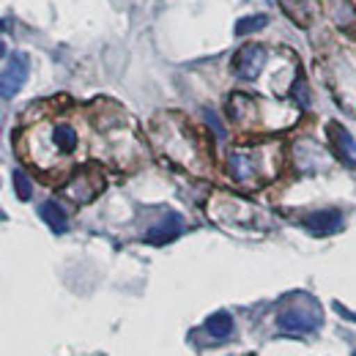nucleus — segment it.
I'll list each match as a JSON object with an SVG mask.
<instances>
[{
    "label": "nucleus",
    "mask_w": 356,
    "mask_h": 356,
    "mask_svg": "<svg viewBox=\"0 0 356 356\" xmlns=\"http://www.w3.org/2000/svg\"><path fill=\"white\" fill-rule=\"evenodd\" d=\"M280 168V151L274 145H241L227 156V173L236 184H264Z\"/></svg>",
    "instance_id": "nucleus-1"
},
{
    "label": "nucleus",
    "mask_w": 356,
    "mask_h": 356,
    "mask_svg": "<svg viewBox=\"0 0 356 356\" xmlns=\"http://www.w3.org/2000/svg\"><path fill=\"white\" fill-rule=\"evenodd\" d=\"M25 80H28V55L25 52L8 55L6 66H3V77H0V93H3V99L6 102L14 99L19 93V88L25 86Z\"/></svg>",
    "instance_id": "nucleus-2"
},
{
    "label": "nucleus",
    "mask_w": 356,
    "mask_h": 356,
    "mask_svg": "<svg viewBox=\"0 0 356 356\" xmlns=\"http://www.w3.org/2000/svg\"><path fill=\"white\" fill-rule=\"evenodd\" d=\"M102 186H104V178L99 176L96 170H83V173H77V176L66 184V189H63V192H66V197H69V200H74V203L86 206V203H90V200L102 192Z\"/></svg>",
    "instance_id": "nucleus-3"
},
{
    "label": "nucleus",
    "mask_w": 356,
    "mask_h": 356,
    "mask_svg": "<svg viewBox=\"0 0 356 356\" xmlns=\"http://www.w3.org/2000/svg\"><path fill=\"white\" fill-rule=\"evenodd\" d=\"M264 66H266V49L258 44L241 47L233 58V72L241 80H255L264 72Z\"/></svg>",
    "instance_id": "nucleus-4"
},
{
    "label": "nucleus",
    "mask_w": 356,
    "mask_h": 356,
    "mask_svg": "<svg viewBox=\"0 0 356 356\" xmlns=\"http://www.w3.org/2000/svg\"><path fill=\"white\" fill-rule=\"evenodd\" d=\"M321 323V312L318 310H299V307H285V310L277 315V326L288 334H307V332H315Z\"/></svg>",
    "instance_id": "nucleus-5"
},
{
    "label": "nucleus",
    "mask_w": 356,
    "mask_h": 356,
    "mask_svg": "<svg viewBox=\"0 0 356 356\" xmlns=\"http://www.w3.org/2000/svg\"><path fill=\"white\" fill-rule=\"evenodd\" d=\"M305 227L312 236H332L343 230V214L337 209H326V211H312L305 217Z\"/></svg>",
    "instance_id": "nucleus-6"
},
{
    "label": "nucleus",
    "mask_w": 356,
    "mask_h": 356,
    "mask_svg": "<svg viewBox=\"0 0 356 356\" xmlns=\"http://www.w3.org/2000/svg\"><path fill=\"white\" fill-rule=\"evenodd\" d=\"M329 140L334 145V154L340 156L343 165L356 168V140L351 137L348 129H343L340 124H329Z\"/></svg>",
    "instance_id": "nucleus-7"
},
{
    "label": "nucleus",
    "mask_w": 356,
    "mask_h": 356,
    "mask_svg": "<svg viewBox=\"0 0 356 356\" xmlns=\"http://www.w3.org/2000/svg\"><path fill=\"white\" fill-rule=\"evenodd\" d=\"M181 230H184V220H181V214L170 211L168 217H162L159 222L145 233V241H151V244H168V241H173V238L181 236Z\"/></svg>",
    "instance_id": "nucleus-8"
},
{
    "label": "nucleus",
    "mask_w": 356,
    "mask_h": 356,
    "mask_svg": "<svg viewBox=\"0 0 356 356\" xmlns=\"http://www.w3.org/2000/svg\"><path fill=\"white\" fill-rule=\"evenodd\" d=\"M39 214H42V220L49 225V230H52V233H66V227H69V220H66V211L60 209V203H55V200H47V203H42Z\"/></svg>",
    "instance_id": "nucleus-9"
},
{
    "label": "nucleus",
    "mask_w": 356,
    "mask_h": 356,
    "mask_svg": "<svg viewBox=\"0 0 356 356\" xmlns=\"http://www.w3.org/2000/svg\"><path fill=\"white\" fill-rule=\"evenodd\" d=\"M52 145H55L60 154H72V151L77 148V132H74V127H69V124L52 127Z\"/></svg>",
    "instance_id": "nucleus-10"
},
{
    "label": "nucleus",
    "mask_w": 356,
    "mask_h": 356,
    "mask_svg": "<svg viewBox=\"0 0 356 356\" xmlns=\"http://www.w3.org/2000/svg\"><path fill=\"white\" fill-rule=\"evenodd\" d=\"M206 332L211 334V337H217V340H225V337H230V332H233V318H230V312H214L209 321H206Z\"/></svg>",
    "instance_id": "nucleus-11"
},
{
    "label": "nucleus",
    "mask_w": 356,
    "mask_h": 356,
    "mask_svg": "<svg viewBox=\"0 0 356 356\" xmlns=\"http://www.w3.org/2000/svg\"><path fill=\"white\" fill-rule=\"evenodd\" d=\"M266 25H268L266 14H252V17H244V19L236 22V33H238V36H247V33L261 31V28H266Z\"/></svg>",
    "instance_id": "nucleus-12"
},
{
    "label": "nucleus",
    "mask_w": 356,
    "mask_h": 356,
    "mask_svg": "<svg viewBox=\"0 0 356 356\" xmlns=\"http://www.w3.org/2000/svg\"><path fill=\"white\" fill-rule=\"evenodd\" d=\"M11 181H14V192H17V197L19 200H31V195H33V184H31V178L25 176V170H14L11 173Z\"/></svg>",
    "instance_id": "nucleus-13"
},
{
    "label": "nucleus",
    "mask_w": 356,
    "mask_h": 356,
    "mask_svg": "<svg viewBox=\"0 0 356 356\" xmlns=\"http://www.w3.org/2000/svg\"><path fill=\"white\" fill-rule=\"evenodd\" d=\"M293 96H296V102H299L302 107H307V104H310V96H307V83H305L302 77L293 83Z\"/></svg>",
    "instance_id": "nucleus-14"
},
{
    "label": "nucleus",
    "mask_w": 356,
    "mask_h": 356,
    "mask_svg": "<svg viewBox=\"0 0 356 356\" xmlns=\"http://www.w3.org/2000/svg\"><path fill=\"white\" fill-rule=\"evenodd\" d=\"M354 356H356V351H354Z\"/></svg>",
    "instance_id": "nucleus-15"
}]
</instances>
